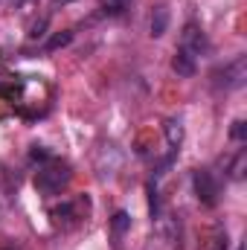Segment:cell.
Segmentation results:
<instances>
[{
  "label": "cell",
  "mask_w": 247,
  "mask_h": 250,
  "mask_svg": "<svg viewBox=\"0 0 247 250\" xmlns=\"http://www.w3.org/2000/svg\"><path fill=\"white\" fill-rule=\"evenodd\" d=\"M166 29H169V9L166 6H157L151 12V35L160 38V35H166Z\"/></svg>",
  "instance_id": "obj_6"
},
{
  "label": "cell",
  "mask_w": 247,
  "mask_h": 250,
  "mask_svg": "<svg viewBox=\"0 0 247 250\" xmlns=\"http://www.w3.org/2000/svg\"><path fill=\"white\" fill-rule=\"evenodd\" d=\"M201 250H227V233L224 230H212V236L206 239V245Z\"/></svg>",
  "instance_id": "obj_9"
},
{
  "label": "cell",
  "mask_w": 247,
  "mask_h": 250,
  "mask_svg": "<svg viewBox=\"0 0 247 250\" xmlns=\"http://www.w3.org/2000/svg\"><path fill=\"white\" fill-rule=\"evenodd\" d=\"M212 79H215V87H224V90L242 87L245 79H247V59L245 56H236L233 62H227L224 67H218V70L212 73Z\"/></svg>",
  "instance_id": "obj_2"
},
{
  "label": "cell",
  "mask_w": 247,
  "mask_h": 250,
  "mask_svg": "<svg viewBox=\"0 0 247 250\" xmlns=\"http://www.w3.org/2000/svg\"><path fill=\"white\" fill-rule=\"evenodd\" d=\"M56 6H64V3H76V0H53Z\"/></svg>",
  "instance_id": "obj_14"
},
{
  "label": "cell",
  "mask_w": 247,
  "mask_h": 250,
  "mask_svg": "<svg viewBox=\"0 0 247 250\" xmlns=\"http://www.w3.org/2000/svg\"><path fill=\"white\" fill-rule=\"evenodd\" d=\"M230 134H233V140H245V137H247V123L236 120V123H233V128H230Z\"/></svg>",
  "instance_id": "obj_12"
},
{
  "label": "cell",
  "mask_w": 247,
  "mask_h": 250,
  "mask_svg": "<svg viewBox=\"0 0 247 250\" xmlns=\"http://www.w3.org/2000/svg\"><path fill=\"white\" fill-rule=\"evenodd\" d=\"M230 175H233V178H242V175H245V154H239V157H236V163H233Z\"/></svg>",
  "instance_id": "obj_13"
},
{
  "label": "cell",
  "mask_w": 247,
  "mask_h": 250,
  "mask_svg": "<svg viewBox=\"0 0 247 250\" xmlns=\"http://www.w3.org/2000/svg\"><path fill=\"white\" fill-rule=\"evenodd\" d=\"M192 184H195V195L204 207H215L218 204V181L209 169H198L192 175Z\"/></svg>",
  "instance_id": "obj_4"
},
{
  "label": "cell",
  "mask_w": 247,
  "mask_h": 250,
  "mask_svg": "<svg viewBox=\"0 0 247 250\" xmlns=\"http://www.w3.org/2000/svg\"><path fill=\"white\" fill-rule=\"evenodd\" d=\"M70 178H73V172H70L67 163H62V160H47L35 172V189L41 195H59L70 184Z\"/></svg>",
  "instance_id": "obj_1"
},
{
  "label": "cell",
  "mask_w": 247,
  "mask_h": 250,
  "mask_svg": "<svg viewBox=\"0 0 247 250\" xmlns=\"http://www.w3.org/2000/svg\"><path fill=\"white\" fill-rule=\"evenodd\" d=\"M172 70H175L181 79H192V76H195V70H198V64H195V59H192L189 53L178 50V53H175V59H172Z\"/></svg>",
  "instance_id": "obj_5"
},
{
  "label": "cell",
  "mask_w": 247,
  "mask_h": 250,
  "mask_svg": "<svg viewBox=\"0 0 247 250\" xmlns=\"http://www.w3.org/2000/svg\"><path fill=\"white\" fill-rule=\"evenodd\" d=\"M15 3H26V0H15Z\"/></svg>",
  "instance_id": "obj_15"
},
{
  "label": "cell",
  "mask_w": 247,
  "mask_h": 250,
  "mask_svg": "<svg viewBox=\"0 0 247 250\" xmlns=\"http://www.w3.org/2000/svg\"><path fill=\"white\" fill-rule=\"evenodd\" d=\"M181 50H184V53H189L192 59H198V56H206L212 47H209L206 32H204L198 23H186L184 32H181Z\"/></svg>",
  "instance_id": "obj_3"
},
{
  "label": "cell",
  "mask_w": 247,
  "mask_h": 250,
  "mask_svg": "<svg viewBox=\"0 0 247 250\" xmlns=\"http://www.w3.org/2000/svg\"><path fill=\"white\" fill-rule=\"evenodd\" d=\"M166 140H169V146L172 148H181V143H184V125L181 120H166Z\"/></svg>",
  "instance_id": "obj_7"
},
{
  "label": "cell",
  "mask_w": 247,
  "mask_h": 250,
  "mask_svg": "<svg viewBox=\"0 0 247 250\" xmlns=\"http://www.w3.org/2000/svg\"><path fill=\"white\" fill-rule=\"evenodd\" d=\"M73 41V29H62V32H56L47 44H44V50L47 53H56V50H62V47H67Z\"/></svg>",
  "instance_id": "obj_8"
},
{
  "label": "cell",
  "mask_w": 247,
  "mask_h": 250,
  "mask_svg": "<svg viewBox=\"0 0 247 250\" xmlns=\"http://www.w3.org/2000/svg\"><path fill=\"white\" fill-rule=\"evenodd\" d=\"M99 3H102V9L108 15H123L125 9H128V0H99Z\"/></svg>",
  "instance_id": "obj_10"
},
{
  "label": "cell",
  "mask_w": 247,
  "mask_h": 250,
  "mask_svg": "<svg viewBox=\"0 0 247 250\" xmlns=\"http://www.w3.org/2000/svg\"><path fill=\"white\" fill-rule=\"evenodd\" d=\"M128 224H131L128 212H123V209H120V212L114 215V230H117V233H125V230H128Z\"/></svg>",
  "instance_id": "obj_11"
}]
</instances>
